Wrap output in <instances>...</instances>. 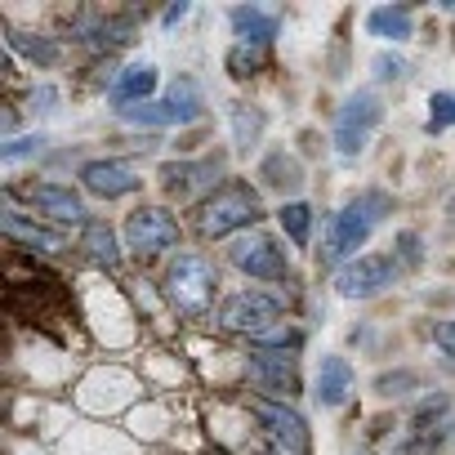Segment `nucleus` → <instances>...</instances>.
Instances as JSON below:
<instances>
[{
    "instance_id": "nucleus-1",
    "label": "nucleus",
    "mask_w": 455,
    "mask_h": 455,
    "mask_svg": "<svg viewBox=\"0 0 455 455\" xmlns=\"http://www.w3.org/2000/svg\"><path fill=\"white\" fill-rule=\"evenodd\" d=\"M393 210V196L388 192H366V196H353L335 219H331V233H326V259H348L366 237L371 228Z\"/></svg>"
},
{
    "instance_id": "nucleus-2",
    "label": "nucleus",
    "mask_w": 455,
    "mask_h": 455,
    "mask_svg": "<svg viewBox=\"0 0 455 455\" xmlns=\"http://www.w3.org/2000/svg\"><path fill=\"white\" fill-rule=\"evenodd\" d=\"M259 214H264V205H259V192L255 188L228 183V188H219L214 196H205L196 205V228H201L205 237H223V233H237V228L255 223Z\"/></svg>"
},
{
    "instance_id": "nucleus-3",
    "label": "nucleus",
    "mask_w": 455,
    "mask_h": 455,
    "mask_svg": "<svg viewBox=\"0 0 455 455\" xmlns=\"http://www.w3.org/2000/svg\"><path fill=\"white\" fill-rule=\"evenodd\" d=\"M379 116H384V103H379L375 94H366V90L348 94V99L339 103V112H335V125H331L335 148H339L344 156H357V152L366 148V139L375 134Z\"/></svg>"
},
{
    "instance_id": "nucleus-4",
    "label": "nucleus",
    "mask_w": 455,
    "mask_h": 455,
    "mask_svg": "<svg viewBox=\"0 0 455 455\" xmlns=\"http://www.w3.org/2000/svg\"><path fill=\"white\" fill-rule=\"evenodd\" d=\"M165 295L174 299L179 313L196 317V313H205L210 299H214V273L205 268V259L179 255V259L170 264V273H165Z\"/></svg>"
},
{
    "instance_id": "nucleus-5",
    "label": "nucleus",
    "mask_w": 455,
    "mask_h": 455,
    "mask_svg": "<svg viewBox=\"0 0 455 455\" xmlns=\"http://www.w3.org/2000/svg\"><path fill=\"white\" fill-rule=\"evenodd\" d=\"M201 108H205L201 85L192 76H179L161 103H139V108L125 112V121H134V125H179V121H196Z\"/></svg>"
},
{
    "instance_id": "nucleus-6",
    "label": "nucleus",
    "mask_w": 455,
    "mask_h": 455,
    "mask_svg": "<svg viewBox=\"0 0 455 455\" xmlns=\"http://www.w3.org/2000/svg\"><path fill=\"white\" fill-rule=\"evenodd\" d=\"M125 242H130V251H134L139 259H156L161 251H170V246L179 242V223H174L170 210L143 205V210H134V214L125 219Z\"/></svg>"
},
{
    "instance_id": "nucleus-7",
    "label": "nucleus",
    "mask_w": 455,
    "mask_h": 455,
    "mask_svg": "<svg viewBox=\"0 0 455 455\" xmlns=\"http://www.w3.org/2000/svg\"><path fill=\"white\" fill-rule=\"evenodd\" d=\"M228 259H233L237 273L259 277V282H282L286 277V255L268 233H246L237 242H228Z\"/></svg>"
},
{
    "instance_id": "nucleus-8",
    "label": "nucleus",
    "mask_w": 455,
    "mask_h": 455,
    "mask_svg": "<svg viewBox=\"0 0 455 455\" xmlns=\"http://www.w3.org/2000/svg\"><path fill=\"white\" fill-rule=\"evenodd\" d=\"M397 277H402V268H397L393 259H384V255H366V259H353V264H344V268L335 273V291H339L344 299H362V295H379V291H388Z\"/></svg>"
},
{
    "instance_id": "nucleus-9",
    "label": "nucleus",
    "mask_w": 455,
    "mask_h": 455,
    "mask_svg": "<svg viewBox=\"0 0 455 455\" xmlns=\"http://www.w3.org/2000/svg\"><path fill=\"white\" fill-rule=\"evenodd\" d=\"M255 415L268 428V446L277 455H308V424H304V415H295L291 406H277V402H259Z\"/></svg>"
},
{
    "instance_id": "nucleus-10",
    "label": "nucleus",
    "mask_w": 455,
    "mask_h": 455,
    "mask_svg": "<svg viewBox=\"0 0 455 455\" xmlns=\"http://www.w3.org/2000/svg\"><path fill=\"white\" fill-rule=\"evenodd\" d=\"M282 317V304L273 295H259V291H246V295H233L223 304V326L228 331H246V335H264L273 322Z\"/></svg>"
},
{
    "instance_id": "nucleus-11",
    "label": "nucleus",
    "mask_w": 455,
    "mask_h": 455,
    "mask_svg": "<svg viewBox=\"0 0 455 455\" xmlns=\"http://www.w3.org/2000/svg\"><path fill=\"white\" fill-rule=\"evenodd\" d=\"M223 174V156H205V161H165L161 165V188L170 192H201L214 188V179Z\"/></svg>"
},
{
    "instance_id": "nucleus-12",
    "label": "nucleus",
    "mask_w": 455,
    "mask_h": 455,
    "mask_svg": "<svg viewBox=\"0 0 455 455\" xmlns=\"http://www.w3.org/2000/svg\"><path fill=\"white\" fill-rule=\"evenodd\" d=\"M251 379L268 393H282V397L299 393V371H295L291 353H255L251 357Z\"/></svg>"
},
{
    "instance_id": "nucleus-13",
    "label": "nucleus",
    "mask_w": 455,
    "mask_h": 455,
    "mask_svg": "<svg viewBox=\"0 0 455 455\" xmlns=\"http://www.w3.org/2000/svg\"><path fill=\"white\" fill-rule=\"evenodd\" d=\"M81 183H85L90 192H99V196H125V192L139 188V174H134L125 161H90V165L81 170Z\"/></svg>"
},
{
    "instance_id": "nucleus-14",
    "label": "nucleus",
    "mask_w": 455,
    "mask_h": 455,
    "mask_svg": "<svg viewBox=\"0 0 455 455\" xmlns=\"http://www.w3.org/2000/svg\"><path fill=\"white\" fill-rule=\"evenodd\" d=\"M32 205L45 214V219H59V223H85V205L72 188H54V183H41L32 188Z\"/></svg>"
},
{
    "instance_id": "nucleus-15",
    "label": "nucleus",
    "mask_w": 455,
    "mask_h": 455,
    "mask_svg": "<svg viewBox=\"0 0 455 455\" xmlns=\"http://www.w3.org/2000/svg\"><path fill=\"white\" fill-rule=\"evenodd\" d=\"M152 90H156V68L139 63V68H125L112 85V103L116 108H139V103H152Z\"/></svg>"
},
{
    "instance_id": "nucleus-16",
    "label": "nucleus",
    "mask_w": 455,
    "mask_h": 455,
    "mask_svg": "<svg viewBox=\"0 0 455 455\" xmlns=\"http://www.w3.org/2000/svg\"><path fill=\"white\" fill-rule=\"evenodd\" d=\"M353 393V366L344 357H326L317 366V402L322 406H344Z\"/></svg>"
},
{
    "instance_id": "nucleus-17",
    "label": "nucleus",
    "mask_w": 455,
    "mask_h": 455,
    "mask_svg": "<svg viewBox=\"0 0 455 455\" xmlns=\"http://www.w3.org/2000/svg\"><path fill=\"white\" fill-rule=\"evenodd\" d=\"M277 19L273 14H264V10H255V5H237L233 10V32H237V41H246V45H273L277 41Z\"/></svg>"
},
{
    "instance_id": "nucleus-18",
    "label": "nucleus",
    "mask_w": 455,
    "mask_h": 455,
    "mask_svg": "<svg viewBox=\"0 0 455 455\" xmlns=\"http://www.w3.org/2000/svg\"><path fill=\"white\" fill-rule=\"evenodd\" d=\"M81 251L99 264V268H116L121 264V246H116V233L108 223H90L81 233Z\"/></svg>"
},
{
    "instance_id": "nucleus-19",
    "label": "nucleus",
    "mask_w": 455,
    "mask_h": 455,
    "mask_svg": "<svg viewBox=\"0 0 455 455\" xmlns=\"http://www.w3.org/2000/svg\"><path fill=\"white\" fill-rule=\"evenodd\" d=\"M5 233H10L14 242L36 246V251H59V242H63L54 228H41V223H32V219H23V214H14V210H5Z\"/></svg>"
},
{
    "instance_id": "nucleus-20",
    "label": "nucleus",
    "mask_w": 455,
    "mask_h": 455,
    "mask_svg": "<svg viewBox=\"0 0 455 455\" xmlns=\"http://www.w3.org/2000/svg\"><path fill=\"white\" fill-rule=\"evenodd\" d=\"M5 45H14L23 59H32V63H41V68H54V63H59V45H54L50 36H32V32L10 28V32H5Z\"/></svg>"
},
{
    "instance_id": "nucleus-21",
    "label": "nucleus",
    "mask_w": 455,
    "mask_h": 455,
    "mask_svg": "<svg viewBox=\"0 0 455 455\" xmlns=\"http://www.w3.org/2000/svg\"><path fill=\"white\" fill-rule=\"evenodd\" d=\"M264 63H268V45H246V41H237L233 54H228V76H233V81H251Z\"/></svg>"
},
{
    "instance_id": "nucleus-22",
    "label": "nucleus",
    "mask_w": 455,
    "mask_h": 455,
    "mask_svg": "<svg viewBox=\"0 0 455 455\" xmlns=\"http://www.w3.org/2000/svg\"><path fill=\"white\" fill-rule=\"evenodd\" d=\"M366 32H375V36H388V41H406L411 36V14L406 10H397V5H388V10H375L371 19H366Z\"/></svg>"
},
{
    "instance_id": "nucleus-23",
    "label": "nucleus",
    "mask_w": 455,
    "mask_h": 455,
    "mask_svg": "<svg viewBox=\"0 0 455 455\" xmlns=\"http://www.w3.org/2000/svg\"><path fill=\"white\" fill-rule=\"evenodd\" d=\"M233 130H237V148L251 152V148L259 143V134H264V112L251 108V103H237V108H233Z\"/></svg>"
},
{
    "instance_id": "nucleus-24",
    "label": "nucleus",
    "mask_w": 455,
    "mask_h": 455,
    "mask_svg": "<svg viewBox=\"0 0 455 455\" xmlns=\"http://www.w3.org/2000/svg\"><path fill=\"white\" fill-rule=\"evenodd\" d=\"M259 174H264L277 192H291V188L299 183V165H295L286 152H268V156H264V165H259Z\"/></svg>"
},
{
    "instance_id": "nucleus-25",
    "label": "nucleus",
    "mask_w": 455,
    "mask_h": 455,
    "mask_svg": "<svg viewBox=\"0 0 455 455\" xmlns=\"http://www.w3.org/2000/svg\"><path fill=\"white\" fill-rule=\"evenodd\" d=\"M308 223H313L308 201H291L282 210V228H286V237H295V246H308Z\"/></svg>"
},
{
    "instance_id": "nucleus-26",
    "label": "nucleus",
    "mask_w": 455,
    "mask_h": 455,
    "mask_svg": "<svg viewBox=\"0 0 455 455\" xmlns=\"http://www.w3.org/2000/svg\"><path fill=\"white\" fill-rule=\"evenodd\" d=\"M428 112H433V121H428L433 134L446 130V125H455V94H433L428 99Z\"/></svg>"
},
{
    "instance_id": "nucleus-27",
    "label": "nucleus",
    "mask_w": 455,
    "mask_h": 455,
    "mask_svg": "<svg viewBox=\"0 0 455 455\" xmlns=\"http://www.w3.org/2000/svg\"><path fill=\"white\" fill-rule=\"evenodd\" d=\"M45 148V139L36 134V139H10L5 143V161H23V156H32V152H41Z\"/></svg>"
},
{
    "instance_id": "nucleus-28",
    "label": "nucleus",
    "mask_w": 455,
    "mask_h": 455,
    "mask_svg": "<svg viewBox=\"0 0 455 455\" xmlns=\"http://www.w3.org/2000/svg\"><path fill=\"white\" fill-rule=\"evenodd\" d=\"M411 68L402 63V59H393V54H384V59H375V76H384V81H393V76H406Z\"/></svg>"
},
{
    "instance_id": "nucleus-29",
    "label": "nucleus",
    "mask_w": 455,
    "mask_h": 455,
    "mask_svg": "<svg viewBox=\"0 0 455 455\" xmlns=\"http://www.w3.org/2000/svg\"><path fill=\"white\" fill-rule=\"evenodd\" d=\"M433 339H437V348H442L446 357H455V322H437Z\"/></svg>"
},
{
    "instance_id": "nucleus-30",
    "label": "nucleus",
    "mask_w": 455,
    "mask_h": 455,
    "mask_svg": "<svg viewBox=\"0 0 455 455\" xmlns=\"http://www.w3.org/2000/svg\"><path fill=\"white\" fill-rule=\"evenodd\" d=\"M406 388H415V375H384L379 379V393H406Z\"/></svg>"
},
{
    "instance_id": "nucleus-31",
    "label": "nucleus",
    "mask_w": 455,
    "mask_h": 455,
    "mask_svg": "<svg viewBox=\"0 0 455 455\" xmlns=\"http://www.w3.org/2000/svg\"><path fill=\"white\" fill-rule=\"evenodd\" d=\"M183 10H188L183 0H174V5H165V23H179V19H183Z\"/></svg>"
},
{
    "instance_id": "nucleus-32",
    "label": "nucleus",
    "mask_w": 455,
    "mask_h": 455,
    "mask_svg": "<svg viewBox=\"0 0 455 455\" xmlns=\"http://www.w3.org/2000/svg\"><path fill=\"white\" fill-rule=\"evenodd\" d=\"M442 10H451V14H455V0H451V5H442Z\"/></svg>"
}]
</instances>
